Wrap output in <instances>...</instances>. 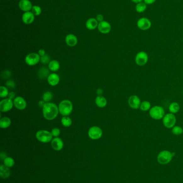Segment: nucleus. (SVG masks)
<instances>
[{
  "mask_svg": "<svg viewBox=\"0 0 183 183\" xmlns=\"http://www.w3.org/2000/svg\"><path fill=\"white\" fill-rule=\"evenodd\" d=\"M59 108L54 103H46L42 108L44 117L49 121L55 119L59 114Z\"/></svg>",
  "mask_w": 183,
  "mask_h": 183,
  "instance_id": "f257e3e1",
  "label": "nucleus"
},
{
  "mask_svg": "<svg viewBox=\"0 0 183 183\" xmlns=\"http://www.w3.org/2000/svg\"><path fill=\"white\" fill-rule=\"evenodd\" d=\"M11 172L9 168L6 167L5 165H1L0 166V176L2 178H7L10 176Z\"/></svg>",
  "mask_w": 183,
  "mask_h": 183,
  "instance_id": "412c9836",
  "label": "nucleus"
},
{
  "mask_svg": "<svg viewBox=\"0 0 183 183\" xmlns=\"http://www.w3.org/2000/svg\"><path fill=\"white\" fill-rule=\"evenodd\" d=\"M128 104L130 108L133 109H137L141 105V100L137 95H133L130 96L128 99Z\"/></svg>",
  "mask_w": 183,
  "mask_h": 183,
  "instance_id": "f8f14e48",
  "label": "nucleus"
},
{
  "mask_svg": "<svg viewBox=\"0 0 183 183\" xmlns=\"http://www.w3.org/2000/svg\"><path fill=\"white\" fill-rule=\"evenodd\" d=\"M11 76V72L9 71H5L2 73V77L3 78H8Z\"/></svg>",
  "mask_w": 183,
  "mask_h": 183,
  "instance_id": "4c0bfd02",
  "label": "nucleus"
},
{
  "mask_svg": "<svg viewBox=\"0 0 183 183\" xmlns=\"http://www.w3.org/2000/svg\"><path fill=\"white\" fill-rule=\"evenodd\" d=\"M103 90L101 88H99L97 90V93L98 95H101L103 94Z\"/></svg>",
  "mask_w": 183,
  "mask_h": 183,
  "instance_id": "a18cd8bd",
  "label": "nucleus"
},
{
  "mask_svg": "<svg viewBox=\"0 0 183 183\" xmlns=\"http://www.w3.org/2000/svg\"><path fill=\"white\" fill-rule=\"evenodd\" d=\"M98 29L103 34H108L110 33L111 30V26L109 23L103 20L99 23L98 25Z\"/></svg>",
  "mask_w": 183,
  "mask_h": 183,
  "instance_id": "ddd939ff",
  "label": "nucleus"
},
{
  "mask_svg": "<svg viewBox=\"0 0 183 183\" xmlns=\"http://www.w3.org/2000/svg\"><path fill=\"white\" fill-rule=\"evenodd\" d=\"M15 96H16V94L14 92H10L9 94V95H8V98L10 99H11V100H13V99H14L15 97Z\"/></svg>",
  "mask_w": 183,
  "mask_h": 183,
  "instance_id": "ea45409f",
  "label": "nucleus"
},
{
  "mask_svg": "<svg viewBox=\"0 0 183 183\" xmlns=\"http://www.w3.org/2000/svg\"><path fill=\"white\" fill-rule=\"evenodd\" d=\"M59 111L62 116H68L73 111V106L71 101L68 100H62L59 105Z\"/></svg>",
  "mask_w": 183,
  "mask_h": 183,
  "instance_id": "f03ea898",
  "label": "nucleus"
},
{
  "mask_svg": "<svg viewBox=\"0 0 183 183\" xmlns=\"http://www.w3.org/2000/svg\"><path fill=\"white\" fill-rule=\"evenodd\" d=\"M36 137L38 141L42 143H50L53 139L51 132L46 130H39L36 133Z\"/></svg>",
  "mask_w": 183,
  "mask_h": 183,
  "instance_id": "20e7f679",
  "label": "nucleus"
},
{
  "mask_svg": "<svg viewBox=\"0 0 183 183\" xmlns=\"http://www.w3.org/2000/svg\"><path fill=\"white\" fill-rule=\"evenodd\" d=\"M60 65L59 62L57 60H52L48 63V68L52 71L55 72L59 70Z\"/></svg>",
  "mask_w": 183,
  "mask_h": 183,
  "instance_id": "b1692460",
  "label": "nucleus"
},
{
  "mask_svg": "<svg viewBox=\"0 0 183 183\" xmlns=\"http://www.w3.org/2000/svg\"><path fill=\"white\" fill-rule=\"evenodd\" d=\"M13 100L9 98L2 100L0 102V111L4 112H9L13 108Z\"/></svg>",
  "mask_w": 183,
  "mask_h": 183,
  "instance_id": "9d476101",
  "label": "nucleus"
},
{
  "mask_svg": "<svg viewBox=\"0 0 183 183\" xmlns=\"http://www.w3.org/2000/svg\"><path fill=\"white\" fill-rule=\"evenodd\" d=\"M11 120L9 117H4L0 119V127L2 128H7L11 125Z\"/></svg>",
  "mask_w": 183,
  "mask_h": 183,
  "instance_id": "5701e85b",
  "label": "nucleus"
},
{
  "mask_svg": "<svg viewBox=\"0 0 183 183\" xmlns=\"http://www.w3.org/2000/svg\"><path fill=\"white\" fill-rule=\"evenodd\" d=\"M4 165L8 168H11L15 165V161L11 157H7L3 160Z\"/></svg>",
  "mask_w": 183,
  "mask_h": 183,
  "instance_id": "c85d7f7f",
  "label": "nucleus"
},
{
  "mask_svg": "<svg viewBox=\"0 0 183 183\" xmlns=\"http://www.w3.org/2000/svg\"><path fill=\"white\" fill-rule=\"evenodd\" d=\"M41 56L39 54L32 53L28 54L25 57V62L29 66H33L38 63L41 60Z\"/></svg>",
  "mask_w": 183,
  "mask_h": 183,
  "instance_id": "0eeeda50",
  "label": "nucleus"
},
{
  "mask_svg": "<svg viewBox=\"0 0 183 183\" xmlns=\"http://www.w3.org/2000/svg\"><path fill=\"white\" fill-rule=\"evenodd\" d=\"M38 54L39 55L41 56V57L42 56H43L44 55H46V54H45V50H40L38 51Z\"/></svg>",
  "mask_w": 183,
  "mask_h": 183,
  "instance_id": "37998d69",
  "label": "nucleus"
},
{
  "mask_svg": "<svg viewBox=\"0 0 183 183\" xmlns=\"http://www.w3.org/2000/svg\"><path fill=\"white\" fill-rule=\"evenodd\" d=\"M9 94V91L7 87L3 86L0 87V97L1 98L7 97Z\"/></svg>",
  "mask_w": 183,
  "mask_h": 183,
  "instance_id": "2f4dec72",
  "label": "nucleus"
},
{
  "mask_svg": "<svg viewBox=\"0 0 183 183\" xmlns=\"http://www.w3.org/2000/svg\"><path fill=\"white\" fill-rule=\"evenodd\" d=\"M61 123H62L63 126L66 127V128H68V127L71 126V124H72V121H71V118L68 116H64L61 119Z\"/></svg>",
  "mask_w": 183,
  "mask_h": 183,
  "instance_id": "cd10ccee",
  "label": "nucleus"
},
{
  "mask_svg": "<svg viewBox=\"0 0 183 183\" xmlns=\"http://www.w3.org/2000/svg\"><path fill=\"white\" fill-rule=\"evenodd\" d=\"M42 8H41V7L38 6H33V7L31 10V12L33 13V15L36 16L41 15L42 13Z\"/></svg>",
  "mask_w": 183,
  "mask_h": 183,
  "instance_id": "72a5a7b5",
  "label": "nucleus"
},
{
  "mask_svg": "<svg viewBox=\"0 0 183 183\" xmlns=\"http://www.w3.org/2000/svg\"><path fill=\"white\" fill-rule=\"evenodd\" d=\"M103 131L98 126H94L89 128L88 131V136L90 139L97 140L102 137Z\"/></svg>",
  "mask_w": 183,
  "mask_h": 183,
  "instance_id": "6e6552de",
  "label": "nucleus"
},
{
  "mask_svg": "<svg viewBox=\"0 0 183 183\" xmlns=\"http://www.w3.org/2000/svg\"><path fill=\"white\" fill-rule=\"evenodd\" d=\"M140 108L143 112H146L151 109V104L148 101H145L141 103Z\"/></svg>",
  "mask_w": 183,
  "mask_h": 183,
  "instance_id": "c756f323",
  "label": "nucleus"
},
{
  "mask_svg": "<svg viewBox=\"0 0 183 183\" xmlns=\"http://www.w3.org/2000/svg\"><path fill=\"white\" fill-rule=\"evenodd\" d=\"M95 103L99 108H104L107 104V100L104 97L98 95L95 99Z\"/></svg>",
  "mask_w": 183,
  "mask_h": 183,
  "instance_id": "4be33fe9",
  "label": "nucleus"
},
{
  "mask_svg": "<svg viewBox=\"0 0 183 183\" xmlns=\"http://www.w3.org/2000/svg\"><path fill=\"white\" fill-rule=\"evenodd\" d=\"M14 105L19 110H24L26 107V102L25 99L21 97H17L14 100Z\"/></svg>",
  "mask_w": 183,
  "mask_h": 183,
  "instance_id": "4468645a",
  "label": "nucleus"
},
{
  "mask_svg": "<svg viewBox=\"0 0 183 183\" xmlns=\"http://www.w3.org/2000/svg\"><path fill=\"white\" fill-rule=\"evenodd\" d=\"M148 60V54L145 51H140L136 56V63L139 66H144Z\"/></svg>",
  "mask_w": 183,
  "mask_h": 183,
  "instance_id": "1a4fd4ad",
  "label": "nucleus"
},
{
  "mask_svg": "<svg viewBox=\"0 0 183 183\" xmlns=\"http://www.w3.org/2000/svg\"><path fill=\"white\" fill-rule=\"evenodd\" d=\"M149 115L150 117L156 120L163 118L165 116V112L164 109L161 106H156L150 109L149 110Z\"/></svg>",
  "mask_w": 183,
  "mask_h": 183,
  "instance_id": "39448f33",
  "label": "nucleus"
},
{
  "mask_svg": "<svg viewBox=\"0 0 183 183\" xmlns=\"http://www.w3.org/2000/svg\"><path fill=\"white\" fill-rule=\"evenodd\" d=\"M98 24H99L98 22L97 21L96 19L95 18H91L86 21V26L88 29L93 30V29L98 28Z\"/></svg>",
  "mask_w": 183,
  "mask_h": 183,
  "instance_id": "aec40b11",
  "label": "nucleus"
},
{
  "mask_svg": "<svg viewBox=\"0 0 183 183\" xmlns=\"http://www.w3.org/2000/svg\"><path fill=\"white\" fill-rule=\"evenodd\" d=\"M53 93L51 92L47 91L44 93L42 95V99L45 102H49L53 98Z\"/></svg>",
  "mask_w": 183,
  "mask_h": 183,
  "instance_id": "7c9ffc66",
  "label": "nucleus"
},
{
  "mask_svg": "<svg viewBox=\"0 0 183 183\" xmlns=\"http://www.w3.org/2000/svg\"><path fill=\"white\" fill-rule=\"evenodd\" d=\"M49 75L50 74L48 69L45 67H42L39 70L38 77L41 79H45L46 78H48Z\"/></svg>",
  "mask_w": 183,
  "mask_h": 183,
  "instance_id": "393cba45",
  "label": "nucleus"
},
{
  "mask_svg": "<svg viewBox=\"0 0 183 183\" xmlns=\"http://www.w3.org/2000/svg\"><path fill=\"white\" fill-rule=\"evenodd\" d=\"M51 146L54 150L60 151L64 147V143L62 139L58 137H55L51 141Z\"/></svg>",
  "mask_w": 183,
  "mask_h": 183,
  "instance_id": "2eb2a0df",
  "label": "nucleus"
},
{
  "mask_svg": "<svg viewBox=\"0 0 183 183\" xmlns=\"http://www.w3.org/2000/svg\"><path fill=\"white\" fill-rule=\"evenodd\" d=\"M180 109V106L179 104L177 102H172L170 104L169 107V110L171 113L175 114L179 112Z\"/></svg>",
  "mask_w": 183,
  "mask_h": 183,
  "instance_id": "a878e982",
  "label": "nucleus"
},
{
  "mask_svg": "<svg viewBox=\"0 0 183 183\" xmlns=\"http://www.w3.org/2000/svg\"><path fill=\"white\" fill-rule=\"evenodd\" d=\"M132 2H134V3H140V2H142V1L143 0H131Z\"/></svg>",
  "mask_w": 183,
  "mask_h": 183,
  "instance_id": "49530a36",
  "label": "nucleus"
},
{
  "mask_svg": "<svg viewBox=\"0 0 183 183\" xmlns=\"http://www.w3.org/2000/svg\"><path fill=\"white\" fill-rule=\"evenodd\" d=\"M6 85H7L8 87L11 88V89L15 88V86H16L15 82H14V81H10H10H7L6 82Z\"/></svg>",
  "mask_w": 183,
  "mask_h": 183,
  "instance_id": "e433bc0d",
  "label": "nucleus"
},
{
  "mask_svg": "<svg viewBox=\"0 0 183 183\" xmlns=\"http://www.w3.org/2000/svg\"><path fill=\"white\" fill-rule=\"evenodd\" d=\"M174 156V153H171L169 150H162L158 154L157 158L158 162L161 165H167L170 162Z\"/></svg>",
  "mask_w": 183,
  "mask_h": 183,
  "instance_id": "7ed1b4c3",
  "label": "nucleus"
},
{
  "mask_svg": "<svg viewBox=\"0 0 183 183\" xmlns=\"http://www.w3.org/2000/svg\"><path fill=\"white\" fill-rule=\"evenodd\" d=\"M35 16L32 12H25L22 15V21L26 24H32L35 20Z\"/></svg>",
  "mask_w": 183,
  "mask_h": 183,
  "instance_id": "f3484780",
  "label": "nucleus"
},
{
  "mask_svg": "<svg viewBox=\"0 0 183 183\" xmlns=\"http://www.w3.org/2000/svg\"><path fill=\"white\" fill-rule=\"evenodd\" d=\"M147 4L145 3V2H140L136 4V11L137 13H142L146 10Z\"/></svg>",
  "mask_w": 183,
  "mask_h": 183,
  "instance_id": "bb28decb",
  "label": "nucleus"
},
{
  "mask_svg": "<svg viewBox=\"0 0 183 183\" xmlns=\"http://www.w3.org/2000/svg\"><path fill=\"white\" fill-rule=\"evenodd\" d=\"M48 84L52 86H55L58 84L60 81V77L56 73L50 74L47 78Z\"/></svg>",
  "mask_w": 183,
  "mask_h": 183,
  "instance_id": "6ab92c4d",
  "label": "nucleus"
},
{
  "mask_svg": "<svg viewBox=\"0 0 183 183\" xmlns=\"http://www.w3.org/2000/svg\"><path fill=\"white\" fill-rule=\"evenodd\" d=\"M66 44L69 47H74L76 46L77 44V37L75 36V35L73 34H69L67 35L65 38Z\"/></svg>",
  "mask_w": 183,
  "mask_h": 183,
  "instance_id": "a211bd4d",
  "label": "nucleus"
},
{
  "mask_svg": "<svg viewBox=\"0 0 183 183\" xmlns=\"http://www.w3.org/2000/svg\"><path fill=\"white\" fill-rule=\"evenodd\" d=\"M41 62L42 64H46L50 62V57L48 55H45L41 57Z\"/></svg>",
  "mask_w": 183,
  "mask_h": 183,
  "instance_id": "f704fd0d",
  "label": "nucleus"
},
{
  "mask_svg": "<svg viewBox=\"0 0 183 183\" xmlns=\"http://www.w3.org/2000/svg\"><path fill=\"white\" fill-rule=\"evenodd\" d=\"M137 27L142 31H146L149 29L152 26V23L149 19L147 18H141L137 20Z\"/></svg>",
  "mask_w": 183,
  "mask_h": 183,
  "instance_id": "9b49d317",
  "label": "nucleus"
},
{
  "mask_svg": "<svg viewBox=\"0 0 183 183\" xmlns=\"http://www.w3.org/2000/svg\"><path fill=\"white\" fill-rule=\"evenodd\" d=\"M51 133L53 137H58L59 136V135L60 134V130L59 128H53V129L52 130Z\"/></svg>",
  "mask_w": 183,
  "mask_h": 183,
  "instance_id": "c9c22d12",
  "label": "nucleus"
},
{
  "mask_svg": "<svg viewBox=\"0 0 183 183\" xmlns=\"http://www.w3.org/2000/svg\"><path fill=\"white\" fill-rule=\"evenodd\" d=\"M45 102L44 101V100H41V101H39L38 103L39 106L40 107H44V105L45 104Z\"/></svg>",
  "mask_w": 183,
  "mask_h": 183,
  "instance_id": "c03bdc74",
  "label": "nucleus"
},
{
  "mask_svg": "<svg viewBox=\"0 0 183 183\" xmlns=\"http://www.w3.org/2000/svg\"><path fill=\"white\" fill-rule=\"evenodd\" d=\"M96 19H97L98 22H101L103 21V19H104V17H103V16L101 14H99V15H97V16H96Z\"/></svg>",
  "mask_w": 183,
  "mask_h": 183,
  "instance_id": "58836bf2",
  "label": "nucleus"
},
{
  "mask_svg": "<svg viewBox=\"0 0 183 183\" xmlns=\"http://www.w3.org/2000/svg\"><path fill=\"white\" fill-rule=\"evenodd\" d=\"M0 157H1V159L2 160H4L6 158H7V156L6 153L1 152V154H0Z\"/></svg>",
  "mask_w": 183,
  "mask_h": 183,
  "instance_id": "79ce46f5",
  "label": "nucleus"
},
{
  "mask_svg": "<svg viewBox=\"0 0 183 183\" xmlns=\"http://www.w3.org/2000/svg\"><path fill=\"white\" fill-rule=\"evenodd\" d=\"M19 5L20 9L24 12L30 11L33 7L32 4L29 0H20Z\"/></svg>",
  "mask_w": 183,
  "mask_h": 183,
  "instance_id": "dca6fc26",
  "label": "nucleus"
},
{
  "mask_svg": "<svg viewBox=\"0 0 183 183\" xmlns=\"http://www.w3.org/2000/svg\"><path fill=\"white\" fill-rule=\"evenodd\" d=\"M172 133L176 136H179L183 133V128L180 126H175L172 128Z\"/></svg>",
  "mask_w": 183,
  "mask_h": 183,
  "instance_id": "473e14b6",
  "label": "nucleus"
},
{
  "mask_svg": "<svg viewBox=\"0 0 183 183\" xmlns=\"http://www.w3.org/2000/svg\"><path fill=\"white\" fill-rule=\"evenodd\" d=\"M143 1H144V2L146 4L150 5V4H152L154 3V2H155L156 0H143Z\"/></svg>",
  "mask_w": 183,
  "mask_h": 183,
  "instance_id": "a19ab883",
  "label": "nucleus"
},
{
  "mask_svg": "<svg viewBox=\"0 0 183 183\" xmlns=\"http://www.w3.org/2000/svg\"><path fill=\"white\" fill-rule=\"evenodd\" d=\"M176 123V116L174 114L169 113L165 115L163 118V123L167 128H172Z\"/></svg>",
  "mask_w": 183,
  "mask_h": 183,
  "instance_id": "423d86ee",
  "label": "nucleus"
}]
</instances>
